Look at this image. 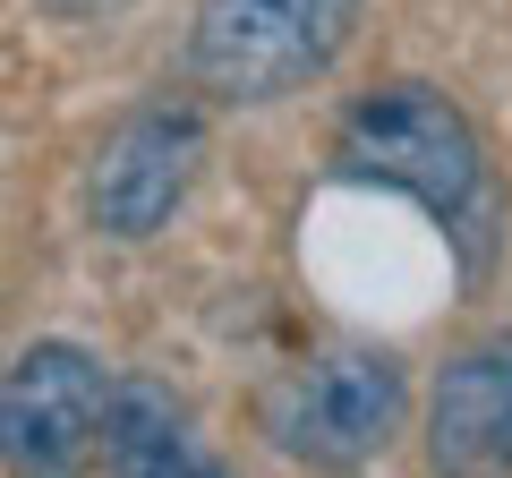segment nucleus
<instances>
[{
  "instance_id": "f257e3e1",
  "label": "nucleus",
  "mask_w": 512,
  "mask_h": 478,
  "mask_svg": "<svg viewBox=\"0 0 512 478\" xmlns=\"http://www.w3.org/2000/svg\"><path fill=\"white\" fill-rule=\"evenodd\" d=\"M333 163H342V180L402 188L410 205H427V214L470 248V274L487 265L495 180H487L478 129L461 120L453 94H436V86H384V94H367V103H350L342 137H333Z\"/></svg>"
},
{
  "instance_id": "f03ea898",
  "label": "nucleus",
  "mask_w": 512,
  "mask_h": 478,
  "mask_svg": "<svg viewBox=\"0 0 512 478\" xmlns=\"http://www.w3.org/2000/svg\"><path fill=\"white\" fill-rule=\"evenodd\" d=\"M359 26V0H197L188 18V77L214 103H282Z\"/></svg>"
},
{
  "instance_id": "7ed1b4c3",
  "label": "nucleus",
  "mask_w": 512,
  "mask_h": 478,
  "mask_svg": "<svg viewBox=\"0 0 512 478\" xmlns=\"http://www.w3.org/2000/svg\"><path fill=\"white\" fill-rule=\"evenodd\" d=\"M402 410H410L402 359L367 350V342H342V350L299 359L291 376H274L265 436H274V453L308 461V470H359V461H376L402 436Z\"/></svg>"
},
{
  "instance_id": "20e7f679",
  "label": "nucleus",
  "mask_w": 512,
  "mask_h": 478,
  "mask_svg": "<svg viewBox=\"0 0 512 478\" xmlns=\"http://www.w3.org/2000/svg\"><path fill=\"white\" fill-rule=\"evenodd\" d=\"M111 376L77 342H26L0 376V470L9 478H86L103 453Z\"/></svg>"
},
{
  "instance_id": "39448f33",
  "label": "nucleus",
  "mask_w": 512,
  "mask_h": 478,
  "mask_svg": "<svg viewBox=\"0 0 512 478\" xmlns=\"http://www.w3.org/2000/svg\"><path fill=\"white\" fill-rule=\"evenodd\" d=\"M197 163H205V120H197L188 103L128 111L120 129L103 137L94 171H86V214H94V231H111V239H154L171 214H180Z\"/></svg>"
},
{
  "instance_id": "423d86ee",
  "label": "nucleus",
  "mask_w": 512,
  "mask_h": 478,
  "mask_svg": "<svg viewBox=\"0 0 512 478\" xmlns=\"http://www.w3.org/2000/svg\"><path fill=\"white\" fill-rule=\"evenodd\" d=\"M427 470L436 478H512V333L461 350L436 376Z\"/></svg>"
},
{
  "instance_id": "0eeeda50",
  "label": "nucleus",
  "mask_w": 512,
  "mask_h": 478,
  "mask_svg": "<svg viewBox=\"0 0 512 478\" xmlns=\"http://www.w3.org/2000/svg\"><path fill=\"white\" fill-rule=\"evenodd\" d=\"M197 419L171 385L154 376H120L111 385V419H103V470L111 478H188L197 470Z\"/></svg>"
},
{
  "instance_id": "6e6552de",
  "label": "nucleus",
  "mask_w": 512,
  "mask_h": 478,
  "mask_svg": "<svg viewBox=\"0 0 512 478\" xmlns=\"http://www.w3.org/2000/svg\"><path fill=\"white\" fill-rule=\"evenodd\" d=\"M188 478H239V470H231V461H214V453H205V461H197Z\"/></svg>"
}]
</instances>
